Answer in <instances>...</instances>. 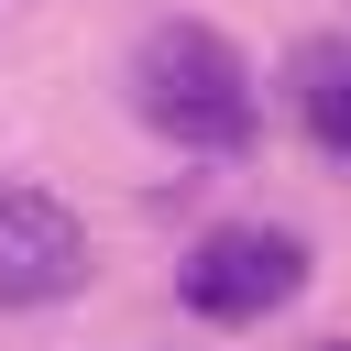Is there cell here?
<instances>
[{"label": "cell", "mask_w": 351, "mask_h": 351, "mask_svg": "<svg viewBox=\"0 0 351 351\" xmlns=\"http://www.w3.org/2000/svg\"><path fill=\"white\" fill-rule=\"evenodd\" d=\"M132 110L176 143V154H241L263 99H252V66L230 55V33L208 22H154L132 44Z\"/></svg>", "instance_id": "6da1fadb"}, {"label": "cell", "mask_w": 351, "mask_h": 351, "mask_svg": "<svg viewBox=\"0 0 351 351\" xmlns=\"http://www.w3.org/2000/svg\"><path fill=\"white\" fill-rule=\"evenodd\" d=\"M296 285H307V241H296V230H263V219H219V230L176 263V296H186L197 318H219V329L274 318Z\"/></svg>", "instance_id": "7a4b0ae2"}, {"label": "cell", "mask_w": 351, "mask_h": 351, "mask_svg": "<svg viewBox=\"0 0 351 351\" xmlns=\"http://www.w3.org/2000/svg\"><path fill=\"white\" fill-rule=\"evenodd\" d=\"M88 285V219L44 186L0 176V307H55Z\"/></svg>", "instance_id": "3957f363"}, {"label": "cell", "mask_w": 351, "mask_h": 351, "mask_svg": "<svg viewBox=\"0 0 351 351\" xmlns=\"http://www.w3.org/2000/svg\"><path fill=\"white\" fill-rule=\"evenodd\" d=\"M285 99H296L307 143H318L329 165H351V33H307V44L285 55Z\"/></svg>", "instance_id": "277c9868"}, {"label": "cell", "mask_w": 351, "mask_h": 351, "mask_svg": "<svg viewBox=\"0 0 351 351\" xmlns=\"http://www.w3.org/2000/svg\"><path fill=\"white\" fill-rule=\"evenodd\" d=\"M318 351H351V340H318Z\"/></svg>", "instance_id": "5b68a950"}]
</instances>
